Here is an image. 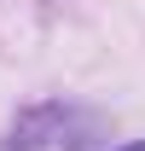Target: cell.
Wrapping results in <instances>:
<instances>
[{
  "label": "cell",
  "instance_id": "7a4b0ae2",
  "mask_svg": "<svg viewBox=\"0 0 145 151\" xmlns=\"http://www.w3.org/2000/svg\"><path fill=\"white\" fill-rule=\"evenodd\" d=\"M110 151H145V139H128V145H110Z\"/></svg>",
  "mask_w": 145,
  "mask_h": 151
},
{
  "label": "cell",
  "instance_id": "6da1fadb",
  "mask_svg": "<svg viewBox=\"0 0 145 151\" xmlns=\"http://www.w3.org/2000/svg\"><path fill=\"white\" fill-rule=\"evenodd\" d=\"M87 116L75 111V105H64V99H41V105H23L18 116H12V128H6V139H0V151H58L70 145V134L81 128Z\"/></svg>",
  "mask_w": 145,
  "mask_h": 151
}]
</instances>
